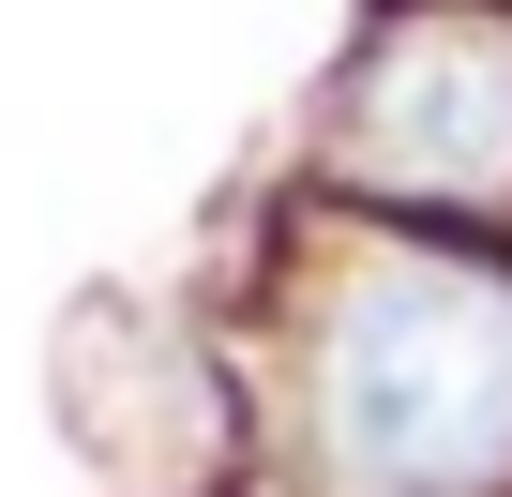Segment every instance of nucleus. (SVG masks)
I'll return each mask as SVG.
<instances>
[{
	"label": "nucleus",
	"mask_w": 512,
	"mask_h": 497,
	"mask_svg": "<svg viewBox=\"0 0 512 497\" xmlns=\"http://www.w3.org/2000/svg\"><path fill=\"white\" fill-rule=\"evenodd\" d=\"M317 452L347 482H497L512 467V272L362 257L317 317Z\"/></svg>",
	"instance_id": "obj_1"
},
{
	"label": "nucleus",
	"mask_w": 512,
	"mask_h": 497,
	"mask_svg": "<svg viewBox=\"0 0 512 497\" xmlns=\"http://www.w3.org/2000/svg\"><path fill=\"white\" fill-rule=\"evenodd\" d=\"M332 166L392 211H512V16L497 0H422L347 61Z\"/></svg>",
	"instance_id": "obj_2"
}]
</instances>
